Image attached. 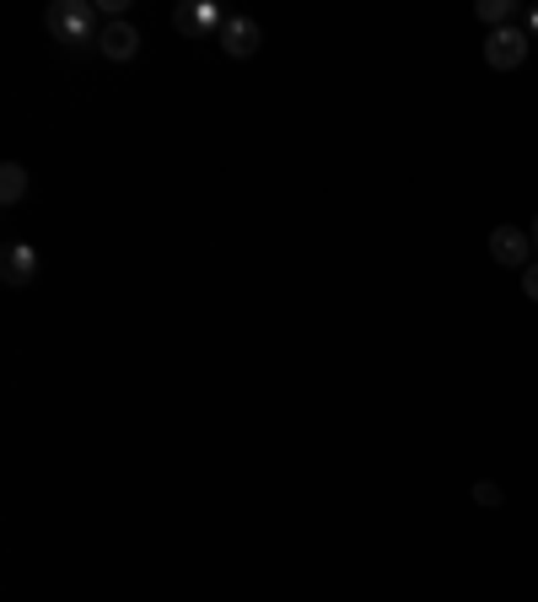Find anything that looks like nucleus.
<instances>
[{
  "label": "nucleus",
  "mask_w": 538,
  "mask_h": 602,
  "mask_svg": "<svg viewBox=\"0 0 538 602\" xmlns=\"http://www.w3.org/2000/svg\"><path fill=\"white\" fill-rule=\"evenodd\" d=\"M43 28H49V39L65 43V49H97V39H103L92 0H54L49 17H43Z\"/></svg>",
  "instance_id": "f257e3e1"
},
{
  "label": "nucleus",
  "mask_w": 538,
  "mask_h": 602,
  "mask_svg": "<svg viewBox=\"0 0 538 602\" xmlns=\"http://www.w3.org/2000/svg\"><path fill=\"white\" fill-rule=\"evenodd\" d=\"M528 28H517V22H506V28H490V39H485V65L490 71H517L523 60H528Z\"/></svg>",
  "instance_id": "f03ea898"
},
{
  "label": "nucleus",
  "mask_w": 538,
  "mask_h": 602,
  "mask_svg": "<svg viewBox=\"0 0 538 602\" xmlns=\"http://www.w3.org/2000/svg\"><path fill=\"white\" fill-rule=\"evenodd\" d=\"M215 43H221V54H226V60H253V54H259V43H264V28H259L253 17H243V11H226V22H221Z\"/></svg>",
  "instance_id": "7ed1b4c3"
},
{
  "label": "nucleus",
  "mask_w": 538,
  "mask_h": 602,
  "mask_svg": "<svg viewBox=\"0 0 538 602\" xmlns=\"http://www.w3.org/2000/svg\"><path fill=\"white\" fill-rule=\"evenodd\" d=\"M221 22H226V11H215L210 0H183V6L172 11V28H178L183 39H215Z\"/></svg>",
  "instance_id": "20e7f679"
},
{
  "label": "nucleus",
  "mask_w": 538,
  "mask_h": 602,
  "mask_svg": "<svg viewBox=\"0 0 538 602\" xmlns=\"http://www.w3.org/2000/svg\"><path fill=\"white\" fill-rule=\"evenodd\" d=\"M0 281L11 285V291L39 281V247H33V242H11V247L0 253Z\"/></svg>",
  "instance_id": "39448f33"
},
{
  "label": "nucleus",
  "mask_w": 538,
  "mask_h": 602,
  "mask_svg": "<svg viewBox=\"0 0 538 602\" xmlns=\"http://www.w3.org/2000/svg\"><path fill=\"white\" fill-rule=\"evenodd\" d=\"M97 54H103V60H114V65H129V60L140 54V33H135V22L114 17V22L103 28V39H97Z\"/></svg>",
  "instance_id": "423d86ee"
},
{
  "label": "nucleus",
  "mask_w": 538,
  "mask_h": 602,
  "mask_svg": "<svg viewBox=\"0 0 538 602\" xmlns=\"http://www.w3.org/2000/svg\"><path fill=\"white\" fill-rule=\"evenodd\" d=\"M528 253H534V237L517 232V226H496L490 232V258L506 264V270H528Z\"/></svg>",
  "instance_id": "0eeeda50"
},
{
  "label": "nucleus",
  "mask_w": 538,
  "mask_h": 602,
  "mask_svg": "<svg viewBox=\"0 0 538 602\" xmlns=\"http://www.w3.org/2000/svg\"><path fill=\"white\" fill-rule=\"evenodd\" d=\"M28 183H33V172L22 161H0V210H17L28 200Z\"/></svg>",
  "instance_id": "6e6552de"
},
{
  "label": "nucleus",
  "mask_w": 538,
  "mask_h": 602,
  "mask_svg": "<svg viewBox=\"0 0 538 602\" xmlns=\"http://www.w3.org/2000/svg\"><path fill=\"white\" fill-rule=\"evenodd\" d=\"M511 11H517L511 0H479V17H485L490 28H506V22H511Z\"/></svg>",
  "instance_id": "1a4fd4ad"
},
{
  "label": "nucleus",
  "mask_w": 538,
  "mask_h": 602,
  "mask_svg": "<svg viewBox=\"0 0 538 602\" xmlns=\"http://www.w3.org/2000/svg\"><path fill=\"white\" fill-rule=\"evenodd\" d=\"M474 500H479V506H500V489L496 484H474Z\"/></svg>",
  "instance_id": "9d476101"
},
{
  "label": "nucleus",
  "mask_w": 538,
  "mask_h": 602,
  "mask_svg": "<svg viewBox=\"0 0 538 602\" xmlns=\"http://www.w3.org/2000/svg\"><path fill=\"white\" fill-rule=\"evenodd\" d=\"M523 296H528V302H538V264H528V270H523Z\"/></svg>",
  "instance_id": "9b49d317"
},
{
  "label": "nucleus",
  "mask_w": 538,
  "mask_h": 602,
  "mask_svg": "<svg viewBox=\"0 0 538 602\" xmlns=\"http://www.w3.org/2000/svg\"><path fill=\"white\" fill-rule=\"evenodd\" d=\"M523 28H528V39L538 43V6H528V22H523Z\"/></svg>",
  "instance_id": "f8f14e48"
},
{
  "label": "nucleus",
  "mask_w": 538,
  "mask_h": 602,
  "mask_svg": "<svg viewBox=\"0 0 538 602\" xmlns=\"http://www.w3.org/2000/svg\"><path fill=\"white\" fill-rule=\"evenodd\" d=\"M528 237H534V247H538V215H534V232H528Z\"/></svg>",
  "instance_id": "ddd939ff"
}]
</instances>
